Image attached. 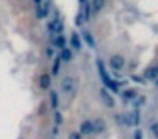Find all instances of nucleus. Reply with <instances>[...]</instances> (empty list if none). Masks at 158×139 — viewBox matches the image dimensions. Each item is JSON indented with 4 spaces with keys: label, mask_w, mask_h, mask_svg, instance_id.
<instances>
[{
    "label": "nucleus",
    "mask_w": 158,
    "mask_h": 139,
    "mask_svg": "<svg viewBox=\"0 0 158 139\" xmlns=\"http://www.w3.org/2000/svg\"><path fill=\"white\" fill-rule=\"evenodd\" d=\"M48 14H49V2L48 0H44L41 5H36V17L38 19H46Z\"/></svg>",
    "instance_id": "6"
},
{
    "label": "nucleus",
    "mask_w": 158,
    "mask_h": 139,
    "mask_svg": "<svg viewBox=\"0 0 158 139\" xmlns=\"http://www.w3.org/2000/svg\"><path fill=\"white\" fill-rule=\"evenodd\" d=\"M80 134L82 136H90V134H94L95 132V125H94V121H83L82 124H80Z\"/></svg>",
    "instance_id": "5"
},
{
    "label": "nucleus",
    "mask_w": 158,
    "mask_h": 139,
    "mask_svg": "<svg viewBox=\"0 0 158 139\" xmlns=\"http://www.w3.org/2000/svg\"><path fill=\"white\" fill-rule=\"evenodd\" d=\"M134 100H136V102H134V105H136V107H139V105H144V104H146V98H144V97H136Z\"/></svg>",
    "instance_id": "22"
},
{
    "label": "nucleus",
    "mask_w": 158,
    "mask_h": 139,
    "mask_svg": "<svg viewBox=\"0 0 158 139\" xmlns=\"http://www.w3.org/2000/svg\"><path fill=\"white\" fill-rule=\"evenodd\" d=\"M138 97V93H136V90H133V88H129V90H126V92H123V98L124 100H134V98Z\"/></svg>",
    "instance_id": "15"
},
{
    "label": "nucleus",
    "mask_w": 158,
    "mask_h": 139,
    "mask_svg": "<svg viewBox=\"0 0 158 139\" xmlns=\"http://www.w3.org/2000/svg\"><path fill=\"white\" fill-rule=\"evenodd\" d=\"M60 68H61V58H55V63H53V75L58 76L60 75Z\"/></svg>",
    "instance_id": "16"
},
{
    "label": "nucleus",
    "mask_w": 158,
    "mask_h": 139,
    "mask_svg": "<svg viewBox=\"0 0 158 139\" xmlns=\"http://www.w3.org/2000/svg\"><path fill=\"white\" fill-rule=\"evenodd\" d=\"M82 39L87 43V46L90 47V49H94L95 47V39H94V36H92V32H89V31H82Z\"/></svg>",
    "instance_id": "9"
},
{
    "label": "nucleus",
    "mask_w": 158,
    "mask_h": 139,
    "mask_svg": "<svg viewBox=\"0 0 158 139\" xmlns=\"http://www.w3.org/2000/svg\"><path fill=\"white\" fill-rule=\"evenodd\" d=\"M100 97H102L104 104H106L107 107H114V105H116V100L110 97V93L107 92V88H100Z\"/></svg>",
    "instance_id": "8"
},
{
    "label": "nucleus",
    "mask_w": 158,
    "mask_h": 139,
    "mask_svg": "<svg viewBox=\"0 0 158 139\" xmlns=\"http://www.w3.org/2000/svg\"><path fill=\"white\" fill-rule=\"evenodd\" d=\"M51 107L53 108L58 107V93L56 92H51Z\"/></svg>",
    "instance_id": "20"
},
{
    "label": "nucleus",
    "mask_w": 158,
    "mask_h": 139,
    "mask_svg": "<svg viewBox=\"0 0 158 139\" xmlns=\"http://www.w3.org/2000/svg\"><path fill=\"white\" fill-rule=\"evenodd\" d=\"M131 80L136 81V83H144V81H146V78H144V76H136V75H133V76H131Z\"/></svg>",
    "instance_id": "23"
},
{
    "label": "nucleus",
    "mask_w": 158,
    "mask_h": 139,
    "mask_svg": "<svg viewBox=\"0 0 158 139\" xmlns=\"http://www.w3.org/2000/svg\"><path fill=\"white\" fill-rule=\"evenodd\" d=\"M58 56L61 58V61H66V63H68V61H72V51H70L68 47H65V49L60 51Z\"/></svg>",
    "instance_id": "13"
},
{
    "label": "nucleus",
    "mask_w": 158,
    "mask_h": 139,
    "mask_svg": "<svg viewBox=\"0 0 158 139\" xmlns=\"http://www.w3.org/2000/svg\"><path fill=\"white\" fill-rule=\"evenodd\" d=\"M55 46L58 47L60 51H61V49H65V47H66V39H65V36H63V34L56 36V39H55Z\"/></svg>",
    "instance_id": "12"
},
{
    "label": "nucleus",
    "mask_w": 158,
    "mask_h": 139,
    "mask_svg": "<svg viewBox=\"0 0 158 139\" xmlns=\"http://www.w3.org/2000/svg\"><path fill=\"white\" fill-rule=\"evenodd\" d=\"M150 131H151V134H153V137L158 139V121H156V122H151Z\"/></svg>",
    "instance_id": "18"
},
{
    "label": "nucleus",
    "mask_w": 158,
    "mask_h": 139,
    "mask_svg": "<svg viewBox=\"0 0 158 139\" xmlns=\"http://www.w3.org/2000/svg\"><path fill=\"white\" fill-rule=\"evenodd\" d=\"M83 20H85V19H83V15H82V14H78V15H77L75 17V24H77V26H82V24H83Z\"/></svg>",
    "instance_id": "25"
},
{
    "label": "nucleus",
    "mask_w": 158,
    "mask_h": 139,
    "mask_svg": "<svg viewBox=\"0 0 158 139\" xmlns=\"http://www.w3.org/2000/svg\"><path fill=\"white\" fill-rule=\"evenodd\" d=\"M48 34L51 37H55V22H53V19L48 22Z\"/></svg>",
    "instance_id": "21"
},
{
    "label": "nucleus",
    "mask_w": 158,
    "mask_h": 139,
    "mask_svg": "<svg viewBox=\"0 0 158 139\" xmlns=\"http://www.w3.org/2000/svg\"><path fill=\"white\" fill-rule=\"evenodd\" d=\"M90 10H92V7H90L89 3H83V19L85 20L90 19Z\"/></svg>",
    "instance_id": "19"
},
{
    "label": "nucleus",
    "mask_w": 158,
    "mask_h": 139,
    "mask_svg": "<svg viewBox=\"0 0 158 139\" xmlns=\"http://www.w3.org/2000/svg\"><path fill=\"white\" fill-rule=\"evenodd\" d=\"M78 2H80V3H87V0H78Z\"/></svg>",
    "instance_id": "29"
},
{
    "label": "nucleus",
    "mask_w": 158,
    "mask_h": 139,
    "mask_svg": "<svg viewBox=\"0 0 158 139\" xmlns=\"http://www.w3.org/2000/svg\"><path fill=\"white\" fill-rule=\"evenodd\" d=\"M144 78L146 80H158V66H151L144 71Z\"/></svg>",
    "instance_id": "11"
},
{
    "label": "nucleus",
    "mask_w": 158,
    "mask_h": 139,
    "mask_svg": "<svg viewBox=\"0 0 158 139\" xmlns=\"http://www.w3.org/2000/svg\"><path fill=\"white\" fill-rule=\"evenodd\" d=\"M133 139H143V131H141V129H136L134 134H133Z\"/></svg>",
    "instance_id": "24"
},
{
    "label": "nucleus",
    "mask_w": 158,
    "mask_h": 139,
    "mask_svg": "<svg viewBox=\"0 0 158 139\" xmlns=\"http://www.w3.org/2000/svg\"><path fill=\"white\" fill-rule=\"evenodd\" d=\"M102 7H104V0H94L92 2V10L94 12H99Z\"/></svg>",
    "instance_id": "17"
},
{
    "label": "nucleus",
    "mask_w": 158,
    "mask_h": 139,
    "mask_svg": "<svg viewBox=\"0 0 158 139\" xmlns=\"http://www.w3.org/2000/svg\"><path fill=\"white\" fill-rule=\"evenodd\" d=\"M97 70H99V76L102 78L104 87H107V90H109V92H114V93H117V92H119V87H121V85L117 83V81H114V80H110V78H109L106 66H104V63H102L100 59H97Z\"/></svg>",
    "instance_id": "1"
},
{
    "label": "nucleus",
    "mask_w": 158,
    "mask_h": 139,
    "mask_svg": "<svg viewBox=\"0 0 158 139\" xmlns=\"http://www.w3.org/2000/svg\"><path fill=\"white\" fill-rule=\"evenodd\" d=\"M155 87H156V88H158V80H155Z\"/></svg>",
    "instance_id": "30"
},
{
    "label": "nucleus",
    "mask_w": 158,
    "mask_h": 139,
    "mask_svg": "<svg viewBox=\"0 0 158 139\" xmlns=\"http://www.w3.org/2000/svg\"><path fill=\"white\" fill-rule=\"evenodd\" d=\"M55 122L56 124H61V115H60V112H55Z\"/></svg>",
    "instance_id": "27"
},
{
    "label": "nucleus",
    "mask_w": 158,
    "mask_h": 139,
    "mask_svg": "<svg viewBox=\"0 0 158 139\" xmlns=\"http://www.w3.org/2000/svg\"><path fill=\"white\" fill-rule=\"evenodd\" d=\"M39 87H41L43 90H48V88L51 87V76H49L48 73L41 75V78H39Z\"/></svg>",
    "instance_id": "10"
},
{
    "label": "nucleus",
    "mask_w": 158,
    "mask_h": 139,
    "mask_svg": "<svg viewBox=\"0 0 158 139\" xmlns=\"http://www.w3.org/2000/svg\"><path fill=\"white\" fill-rule=\"evenodd\" d=\"M124 58L121 56V54H112L110 56V59H109V64H110V68H112V71H121L124 68Z\"/></svg>",
    "instance_id": "3"
},
{
    "label": "nucleus",
    "mask_w": 158,
    "mask_h": 139,
    "mask_svg": "<svg viewBox=\"0 0 158 139\" xmlns=\"http://www.w3.org/2000/svg\"><path fill=\"white\" fill-rule=\"evenodd\" d=\"M138 124H139V112L138 110L124 114V125L126 127H133V125H138Z\"/></svg>",
    "instance_id": "2"
},
{
    "label": "nucleus",
    "mask_w": 158,
    "mask_h": 139,
    "mask_svg": "<svg viewBox=\"0 0 158 139\" xmlns=\"http://www.w3.org/2000/svg\"><path fill=\"white\" fill-rule=\"evenodd\" d=\"M73 87H75V80H73V76H65L61 80V83H60V90H61L63 93H70V92H73Z\"/></svg>",
    "instance_id": "4"
},
{
    "label": "nucleus",
    "mask_w": 158,
    "mask_h": 139,
    "mask_svg": "<svg viewBox=\"0 0 158 139\" xmlns=\"http://www.w3.org/2000/svg\"><path fill=\"white\" fill-rule=\"evenodd\" d=\"M43 2H44V0H34V3H36V5H41Z\"/></svg>",
    "instance_id": "28"
},
{
    "label": "nucleus",
    "mask_w": 158,
    "mask_h": 139,
    "mask_svg": "<svg viewBox=\"0 0 158 139\" xmlns=\"http://www.w3.org/2000/svg\"><path fill=\"white\" fill-rule=\"evenodd\" d=\"M68 139H82V134H80V132H72V134L68 136Z\"/></svg>",
    "instance_id": "26"
},
{
    "label": "nucleus",
    "mask_w": 158,
    "mask_h": 139,
    "mask_svg": "<svg viewBox=\"0 0 158 139\" xmlns=\"http://www.w3.org/2000/svg\"><path fill=\"white\" fill-rule=\"evenodd\" d=\"M70 46H72L75 51L82 49V36H80L78 32H73L72 34V37H70Z\"/></svg>",
    "instance_id": "7"
},
{
    "label": "nucleus",
    "mask_w": 158,
    "mask_h": 139,
    "mask_svg": "<svg viewBox=\"0 0 158 139\" xmlns=\"http://www.w3.org/2000/svg\"><path fill=\"white\" fill-rule=\"evenodd\" d=\"M94 125H95V132H97V134H100V132L106 131V121H102V119L94 121Z\"/></svg>",
    "instance_id": "14"
}]
</instances>
